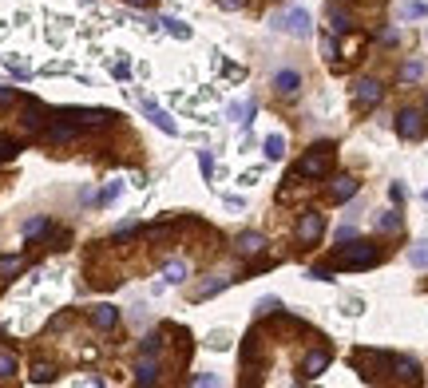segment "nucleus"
Returning <instances> with one entry per match:
<instances>
[{
  "label": "nucleus",
  "mask_w": 428,
  "mask_h": 388,
  "mask_svg": "<svg viewBox=\"0 0 428 388\" xmlns=\"http://www.w3.org/2000/svg\"><path fill=\"white\" fill-rule=\"evenodd\" d=\"M381 262V250L373 242H353V246H341L333 266L337 269H373Z\"/></svg>",
  "instance_id": "f257e3e1"
},
{
  "label": "nucleus",
  "mask_w": 428,
  "mask_h": 388,
  "mask_svg": "<svg viewBox=\"0 0 428 388\" xmlns=\"http://www.w3.org/2000/svg\"><path fill=\"white\" fill-rule=\"evenodd\" d=\"M330 170H333V147L330 143H318L294 170H290V174H297V179H325Z\"/></svg>",
  "instance_id": "f03ea898"
},
{
  "label": "nucleus",
  "mask_w": 428,
  "mask_h": 388,
  "mask_svg": "<svg viewBox=\"0 0 428 388\" xmlns=\"http://www.w3.org/2000/svg\"><path fill=\"white\" fill-rule=\"evenodd\" d=\"M274 28H281V32H290V36H297V40H306L309 32H313L306 8H290V13H281L278 20H274Z\"/></svg>",
  "instance_id": "7ed1b4c3"
},
{
  "label": "nucleus",
  "mask_w": 428,
  "mask_h": 388,
  "mask_svg": "<svg viewBox=\"0 0 428 388\" xmlns=\"http://www.w3.org/2000/svg\"><path fill=\"white\" fill-rule=\"evenodd\" d=\"M397 135H401V139H408V143L425 139V111L404 107L401 115H397Z\"/></svg>",
  "instance_id": "20e7f679"
},
{
  "label": "nucleus",
  "mask_w": 428,
  "mask_h": 388,
  "mask_svg": "<svg viewBox=\"0 0 428 388\" xmlns=\"http://www.w3.org/2000/svg\"><path fill=\"white\" fill-rule=\"evenodd\" d=\"M80 135H84V127H80V123H72V119H56L48 127V131H44V143L48 147H60V143H75V139H80Z\"/></svg>",
  "instance_id": "39448f33"
},
{
  "label": "nucleus",
  "mask_w": 428,
  "mask_h": 388,
  "mask_svg": "<svg viewBox=\"0 0 428 388\" xmlns=\"http://www.w3.org/2000/svg\"><path fill=\"white\" fill-rule=\"evenodd\" d=\"M321 234H325V214L306 210V214H302V222H297V242H302V246H313Z\"/></svg>",
  "instance_id": "423d86ee"
},
{
  "label": "nucleus",
  "mask_w": 428,
  "mask_h": 388,
  "mask_svg": "<svg viewBox=\"0 0 428 388\" xmlns=\"http://www.w3.org/2000/svg\"><path fill=\"white\" fill-rule=\"evenodd\" d=\"M381 96H385V87H381L377 80H357V84H353V99H357V107H361V111L377 107Z\"/></svg>",
  "instance_id": "0eeeda50"
},
{
  "label": "nucleus",
  "mask_w": 428,
  "mask_h": 388,
  "mask_svg": "<svg viewBox=\"0 0 428 388\" xmlns=\"http://www.w3.org/2000/svg\"><path fill=\"white\" fill-rule=\"evenodd\" d=\"M64 119L80 123V127H108L111 123V111H84V107H64L60 111Z\"/></svg>",
  "instance_id": "6e6552de"
},
{
  "label": "nucleus",
  "mask_w": 428,
  "mask_h": 388,
  "mask_svg": "<svg viewBox=\"0 0 428 388\" xmlns=\"http://www.w3.org/2000/svg\"><path fill=\"white\" fill-rule=\"evenodd\" d=\"M330 361H333V352H330V349H313V352H306V361H302V380H318V376L330 368Z\"/></svg>",
  "instance_id": "1a4fd4ad"
},
{
  "label": "nucleus",
  "mask_w": 428,
  "mask_h": 388,
  "mask_svg": "<svg viewBox=\"0 0 428 388\" xmlns=\"http://www.w3.org/2000/svg\"><path fill=\"white\" fill-rule=\"evenodd\" d=\"M44 119H48V107H44L40 99H24V111H20V127H24L28 135H36Z\"/></svg>",
  "instance_id": "9d476101"
},
{
  "label": "nucleus",
  "mask_w": 428,
  "mask_h": 388,
  "mask_svg": "<svg viewBox=\"0 0 428 388\" xmlns=\"http://www.w3.org/2000/svg\"><path fill=\"white\" fill-rule=\"evenodd\" d=\"M357 186H361V182H357L353 174H337V179L330 182V198L333 202H349V198L357 194Z\"/></svg>",
  "instance_id": "9b49d317"
},
{
  "label": "nucleus",
  "mask_w": 428,
  "mask_h": 388,
  "mask_svg": "<svg viewBox=\"0 0 428 388\" xmlns=\"http://www.w3.org/2000/svg\"><path fill=\"white\" fill-rule=\"evenodd\" d=\"M234 250H238V254L242 258H254V254H262V250H266V238H262V234H238V238H234Z\"/></svg>",
  "instance_id": "f8f14e48"
},
{
  "label": "nucleus",
  "mask_w": 428,
  "mask_h": 388,
  "mask_svg": "<svg viewBox=\"0 0 428 388\" xmlns=\"http://www.w3.org/2000/svg\"><path fill=\"white\" fill-rule=\"evenodd\" d=\"M392 376L404 380V385H420V368H416V361H408V357H392Z\"/></svg>",
  "instance_id": "ddd939ff"
},
{
  "label": "nucleus",
  "mask_w": 428,
  "mask_h": 388,
  "mask_svg": "<svg viewBox=\"0 0 428 388\" xmlns=\"http://www.w3.org/2000/svg\"><path fill=\"white\" fill-rule=\"evenodd\" d=\"M91 325H96L99 333H111V329L119 325V309H111V305H99V309H91Z\"/></svg>",
  "instance_id": "4468645a"
},
{
  "label": "nucleus",
  "mask_w": 428,
  "mask_h": 388,
  "mask_svg": "<svg viewBox=\"0 0 428 388\" xmlns=\"http://www.w3.org/2000/svg\"><path fill=\"white\" fill-rule=\"evenodd\" d=\"M159 380V361L155 357H139L135 364V385H155Z\"/></svg>",
  "instance_id": "2eb2a0df"
},
{
  "label": "nucleus",
  "mask_w": 428,
  "mask_h": 388,
  "mask_svg": "<svg viewBox=\"0 0 428 388\" xmlns=\"http://www.w3.org/2000/svg\"><path fill=\"white\" fill-rule=\"evenodd\" d=\"M143 111H147V119L155 123V127H159L163 135H175V131H179V127H175V119H171V115H167V111H163V107H155L151 99H147V103H143Z\"/></svg>",
  "instance_id": "dca6fc26"
},
{
  "label": "nucleus",
  "mask_w": 428,
  "mask_h": 388,
  "mask_svg": "<svg viewBox=\"0 0 428 388\" xmlns=\"http://www.w3.org/2000/svg\"><path fill=\"white\" fill-rule=\"evenodd\" d=\"M274 87H278L281 96H297V87H302V75H297L294 68H286V72L274 75Z\"/></svg>",
  "instance_id": "f3484780"
},
{
  "label": "nucleus",
  "mask_w": 428,
  "mask_h": 388,
  "mask_svg": "<svg viewBox=\"0 0 428 388\" xmlns=\"http://www.w3.org/2000/svg\"><path fill=\"white\" fill-rule=\"evenodd\" d=\"M401 226H404V222H401V214H397V210H385V214H377V230H381V234H397Z\"/></svg>",
  "instance_id": "a211bd4d"
},
{
  "label": "nucleus",
  "mask_w": 428,
  "mask_h": 388,
  "mask_svg": "<svg viewBox=\"0 0 428 388\" xmlns=\"http://www.w3.org/2000/svg\"><path fill=\"white\" fill-rule=\"evenodd\" d=\"M163 278L171 281V285H183V281L191 278V266H186V262H171V266L163 269Z\"/></svg>",
  "instance_id": "6ab92c4d"
},
{
  "label": "nucleus",
  "mask_w": 428,
  "mask_h": 388,
  "mask_svg": "<svg viewBox=\"0 0 428 388\" xmlns=\"http://www.w3.org/2000/svg\"><path fill=\"white\" fill-rule=\"evenodd\" d=\"M408 262H413L416 269H428V238H425V242H416L413 250H408Z\"/></svg>",
  "instance_id": "aec40b11"
},
{
  "label": "nucleus",
  "mask_w": 428,
  "mask_h": 388,
  "mask_svg": "<svg viewBox=\"0 0 428 388\" xmlns=\"http://www.w3.org/2000/svg\"><path fill=\"white\" fill-rule=\"evenodd\" d=\"M266 158H281L286 155V139H281V135H266Z\"/></svg>",
  "instance_id": "412c9836"
},
{
  "label": "nucleus",
  "mask_w": 428,
  "mask_h": 388,
  "mask_svg": "<svg viewBox=\"0 0 428 388\" xmlns=\"http://www.w3.org/2000/svg\"><path fill=\"white\" fill-rule=\"evenodd\" d=\"M16 151H20V143H16V139H8V135H0V163H13Z\"/></svg>",
  "instance_id": "4be33fe9"
},
{
  "label": "nucleus",
  "mask_w": 428,
  "mask_h": 388,
  "mask_svg": "<svg viewBox=\"0 0 428 388\" xmlns=\"http://www.w3.org/2000/svg\"><path fill=\"white\" fill-rule=\"evenodd\" d=\"M330 20H333V32H349V28H353V16H349V13H341V8H333V13H330Z\"/></svg>",
  "instance_id": "5701e85b"
},
{
  "label": "nucleus",
  "mask_w": 428,
  "mask_h": 388,
  "mask_svg": "<svg viewBox=\"0 0 428 388\" xmlns=\"http://www.w3.org/2000/svg\"><path fill=\"white\" fill-rule=\"evenodd\" d=\"M159 24L167 28V32H171L175 40H186V36H191V28H186L183 20H171V16H167V20H159Z\"/></svg>",
  "instance_id": "b1692460"
},
{
  "label": "nucleus",
  "mask_w": 428,
  "mask_h": 388,
  "mask_svg": "<svg viewBox=\"0 0 428 388\" xmlns=\"http://www.w3.org/2000/svg\"><path fill=\"white\" fill-rule=\"evenodd\" d=\"M234 278H219V281H207V285H202V290H198V301H202V297H214V293H222L226 290V285H230Z\"/></svg>",
  "instance_id": "393cba45"
},
{
  "label": "nucleus",
  "mask_w": 428,
  "mask_h": 388,
  "mask_svg": "<svg viewBox=\"0 0 428 388\" xmlns=\"http://www.w3.org/2000/svg\"><path fill=\"white\" fill-rule=\"evenodd\" d=\"M32 380H36V385H48V380H56V368H52V364H44V361H40L36 368H32Z\"/></svg>",
  "instance_id": "a878e982"
},
{
  "label": "nucleus",
  "mask_w": 428,
  "mask_h": 388,
  "mask_svg": "<svg viewBox=\"0 0 428 388\" xmlns=\"http://www.w3.org/2000/svg\"><path fill=\"white\" fill-rule=\"evenodd\" d=\"M159 349H163V337H159V333H151V337H143V345H139V352H143V357H155Z\"/></svg>",
  "instance_id": "bb28decb"
},
{
  "label": "nucleus",
  "mask_w": 428,
  "mask_h": 388,
  "mask_svg": "<svg viewBox=\"0 0 428 388\" xmlns=\"http://www.w3.org/2000/svg\"><path fill=\"white\" fill-rule=\"evenodd\" d=\"M8 376H16V357L13 352H0V380H8Z\"/></svg>",
  "instance_id": "cd10ccee"
},
{
  "label": "nucleus",
  "mask_w": 428,
  "mask_h": 388,
  "mask_svg": "<svg viewBox=\"0 0 428 388\" xmlns=\"http://www.w3.org/2000/svg\"><path fill=\"white\" fill-rule=\"evenodd\" d=\"M425 13H428V4H420V0H408V4L401 8L404 20H416V16H425Z\"/></svg>",
  "instance_id": "c85d7f7f"
},
{
  "label": "nucleus",
  "mask_w": 428,
  "mask_h": 388,
  "mask_svg": "<svg viewBox=\"0 0 428 388\" xmlns=\"http://www.w3.org/2000/svg\"><path fill=\"white\" fill-rule=\"evenodd\" d=\"M20 274V258H0V278H13Z\"/></svg>",
  "instance_id": "c756f323"
},
{
  "label": "nucleus",
  "mask_w": 428,
  "mask_h": 388,
  "mask_svg": "<svg viewBox=\"0 0 428 388\" xmlns=\"http://www.w3.org/2000/svg\"><path fill=\"white\" fill-rule=\"evenodd\" d=\"M254 103H234V107H230V115H234V119H242V123H250V115H254Z\"/></svg>",
  "instance_id": "7c9ffc66"
},
{
  "label": "nucleus",
  "mask_w": 428,
  "mask_h": 388,
  "mask_svg": "<svg viewBox=\"0 0 428 388\" xmlns=\"http://www.w3.org/2000/svg\"><path fill=\"white\" fill-rule=\"evenodd\" d=\"M44 230H48V218H32L24 226V238H36V234H44Z\"/></svg>",
  "instance_id": "2f4dec72"
},
{
  "label": "nucleus",
  "mask_w": 428,
  "mask_h": 388,
  "mask_svg": "<svg viewBox=\"0 0 428 388\" xmlns=\"http://www.w3.org/2000/svg\"><path fill=\"white\" fill-rule=\"evenodd\" d=\"M420 75H425V64H404V72H401V80H420Z\"/></svg>",
  "instance_id": "473e14b6"
},
{
  "label": "nucleus",
  "mask_w": 428,
  "mask_h": 388,
  "mask_svg": "<svg viewBox=\"0 0 428 388\" xmlns=\"http://www.w3.org/2000/svg\"><path fill=\"white\" fill-rule=\"evenodd\" d=\"M198 167H202V179H210V174H214V163H210V155H207V151L198 155Z\"/></svg>",
  "instance_id": "72a5a7b5"
},
{
  "label": "nucleus",
  "mask_w": 428,
  "mask_h": 388,
  "mask_svg": "<svg viewBox=\"0 0 428 388\" xmlns=\"http://www.w3.org/2000/svg\"><path fill=\"white\" fill-rule=\"evenodd\" d=\"M16 103V91L13 87H0V107H13Z\"/></svg>",
  "instance_id": "f704fd0d"
},
{
  "label": "nucleus",
  "mask_w": 428,
  "mask_h": 388,
  "mask_svg": "<svg viewBox=\"0 0 428 388\" xmlns=\"http://www.w3.org/2000/svg\"><path fill=\"white\" fill-rule=\"evenodd\" d=\"M353 238H357L353 226H341V230H337V246H341V242H353Z\"/></svg>",
  "instance_id": "c9c22d12"
},
{
  "label": "nucleus",
  "mask_w": 428,
  "mask_h": 388,
  "mask_svg": "<svg viewBox=\"0 0 428 388\" xmlns=\"http://www.w3.org/2000/svg\"><path fill=\"white\" fill-rule=\"evenodd\" d=\"M219 8H226V13H238V8H246V0H219Z\"/></svg>",
  "instance_id": "e433bc0d"
},
{
  "label": "nucleus",
  "mask_w": 428,
  "mask_h": 388,
  "mask_svg": "<svg viewBox=\"0 0 428 388\" xmlns=\"http://www.w3.org/2000/svg\"><path fill=\"white\" fill-rule=\"evenodd\" d=\"M274 309H281V305H278V301H274V297H266V301L258 305V313H262V317H266V313H274Z\"/></svg>",
  "instance_id": "4c0bfd02"
},
{
  "label": "nucleus",
  "mask_w": 428,
  "mask_h": 388,
  "mask_svg": "<svg viewBox=\"0 0 428 388\" xmlns=\"http://www.w3.org/2000/svg\"><path fill=\"white\" fill-rule=\"evenodd\" d=\"M111 72H115V80H127V75H131V68H127V64H115Z\"/></svg>",
  "instance_id": "58836bf2"
},
{
  "label": "nucleus",
  "mask_w": 428,
  "mask_h": 388,
  "mask_svg": "<svg viewBox=\"0 0 428 388\" xmlns=\"http://www.w3.org/2000/svg\"><path fill=\"white\" fill-rule=\"evenodd\" d=\"M389 194H392V202H404V186H401V182H392Z\"/></svg>",
  "instance_id": "ea45409f"
},
{
  "label": "nucleus",
  "mask_w": 428,
  "mask_h": 388,
  "mask_svg": "<svg viewBox=\"0 0 428 388\" xmlns=\"http://www.w3.org/2000/svg\"><path fill=\"white\" fill-rule=\"evenodd\" d=\"M131 8H147V4H155V0H127Z\"/></svg>",
  "instance_id": "a19ab883"
},
{
  "label": "nucleus",
  "mask_w": 428,
  "mask_h": 388,
  "mask_svg": "<svg viewBox=\"0 0 428 388\" xmlns=\"http://www.w3.org/2000/svg\"><path fill=\"white\" fill-rule=\"evenodd\" d=\"M425 115H428V99H425Z\"/></svg>",
  "instance_id": "79ce46f5"
},
{
  "label": "nucleus",
  "mask_w": 428,
  "mask_h": 388,
  "mask_svg": "<svg viewBox=\"0 0 428 388\" xmlns=\"http://www.w3.org/2000/svg\"><path fill=\"white\" fill-rule=\"evenodd\" d=\"M425 198H428V194H425Z\"/></svg>",
  "instance_id": "37998d69"
}]
</instances>
